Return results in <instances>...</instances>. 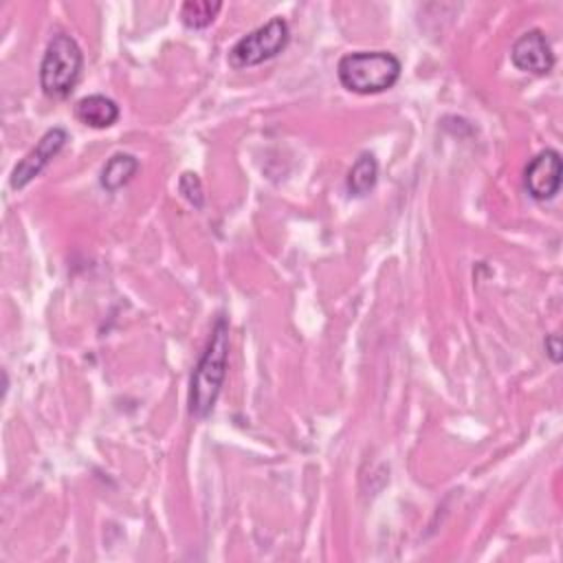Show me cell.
Wrapping results in <instances>:
<instances>
[{
  "instance_id": "3957f363",
  "label": "cell",
  "mask_w": 563,
  "mask_h": 563,
  "mask_svg": "<svg viewBox=\"0 0 563 563\" xmlns=\"http://www.w3.org/2000/svg\"><path fill=\"white\" fill-rule=\"evenodd\" d=\"M81 66L84 55L79 44L66 33L53 35L40 64V86L44 95L53 99H66L79 81Z\"/></svg>"
},
{
  "instance_id": "9c48e42d",
  "label": "cell",
  "mask_w": 563,
  "mask_h": 563,
  "mask_svg": "<svg viewBox=\"0 0 563 563\" xmlns=\"http://www.w3.org/2000/svg\"><path fill=\"white\" fill-rule=\"evenodd\" d=\"M136 172H139V158L128 152H117L103 165L99 183L106 191H117L123 185H128Z\"/></svg>"
},
{
  "instance_id": "ba28073f",
  "label": "cell",
  "mask_w": 563,
  "mask_h": 563,
  "mask_svg": "<svg viewBox=\"0 0 563 563\" xmlns=\"http://www.w3.org/2000/svg\"><path fill=\"white\" fill-rule=\"evenodd\" d=\"M75 117L90 128H108L119 119V106L106 95H88L75 103Z\"/></svg>"
},
{
  "instance_id": "6da1fadb",
  "label": "cell",
  "mask_w": 563,
  "mask_h": 563,
  "mask_svg": "<svg viewBox=\"0 0 563 563\" xmlns=\"http://www.w3.org/2000/svg\"><path fill=\"white\" fill-rule=\"evenodd\" d=\"M227 361H229V323L224 317H218L211 328L209 343L189 378L187 405L194 418L202 420L213 411L227 378Z\"/></svg>"
},
{
  "instance_id": "277c9868",
  "label": "cell",
  "mask_w": 563,
  "mask_h": 563,
  "mask_svg": "<svg viewBox=\"0 0 563 563\" xmlns=\"http://www.w3.org/2000/svg\"><path fill=\"white\" fill-rule=\"evenodd\" d=\"M290 40L288 22L279 15L271 18L266 24L249 31L242 35L229 51V66L231 68H249L262 62L273 59L279 55Z\"/></svg>"
},
{
  "instance_id": "8fae6325",
  "label": "cell",
  "mask_w": 563,
  "mask_h": 563,
  "mask_svg": "<svg viewBox=\"0 0 563 563\" xmlns=\"http://www.w3.org/2000/svg\"><path fill=\"white\" fill-rule=\"evenodd\" d=\"M220 9H222V2H218V0H213V2L211 0H187L180 7V22L187 29H205L216 20Z\"/></svg>"
},
{
  "instance_id": "5b68a950",
  "label": "cell",
  "mask_w": 563,
  "mask_h": 563,
  "mask_svg": "<svg viewBox=\"0 0 563 563\" xmlns=\"http://www.w3.org/2000/svg\"><path fill=\"white\" fill-rule=\"evenodd\" d=\"M68 141V132L64 128H51L40 141L37 145L13 167L11 172V187L13 189H22L26 187L66 145Z\"/></svg>"
},
{
  "instance_id": "8992f818",
  "label": "cell",
  "mask_w": 563,
  "mask_h": 563,
  "mask_svg": "<svg viewBox=\"0 0 563 563\" xmlns=\"http://www.w3.org/2000/svg\"><path fill=\"white\" fill-rule=\"evenodd\" d=\"M561 154L552 147L539 152L526 167L523 185L534 200H552L561 189Z\"/></svg>"
},
{
  "instance_id": "30bf717a",
  "label": "cell",
  "mask_w": 563,
  "mask_h": 563,
  "mask_svg": "<svg viewBox=\"0 0 563 563\" xmlns=\"http://www.w3.org/2000/svg\"><path fill=\"white\" fill-rule=\"evenodd\" d=\"M378 180V161L374 154L363 152L347 174V191L350 196H365L376 187Z\"/></svg>"
},
{
  "instance_id": "4fadbf2b",
  "label": "cell",
  "mask_w": 563,
  "mask_h": 563,
  "mask_svg": "<svg viewBox=\"0 0 563 563\" xmlns=\"http://www.w3.org/2000/svg\"><path fill=\"white\" fill-rule=\"evenodd\" d=\"M545 352H548L552 363H561V339H559L556 332L545 336Z\"/></svg>"
},
{
  "instance_id": "7a4b0ae2",
  "label": "cell",
  "mask_w": 563,
  "mask_h": 563,
  "mask_svg": "<svg viewBox=\"0 0 563 563\" xmlns=\"http://www.w3.org/2000/svg\"><path fill=\"white\" fill-rule=\"evenodd\" d=\"M400 59L387 51L347 53L336 64V75L343 88L358 95L389 90L400 77Z\"/></svg>"
},
{
  "instance_id": "52a82bcc",
  "label": "cell",
  "mask_w": 563,
  "mask_h": 563,
  "mask_svg": "<svg viewBox=\"0 0 563 563\" xmlns=\"http://www.w3.org/2000/svg\"><path fill=\"white\" fill-rule=\"evenodd\" d=\"M510 62L517 70L545 75L554 66V53L543 31L530 29L519 35L510 48Z\"/></svg>"
},
{
  "instance_id": "7c38bea8",
  "label": "cell",
  "mask_w": 563,
  "mask_h": 563,
  "mask_svg": "<svg viewBox=\"0 0 563 563\" xmlns=\"http://www.w3.org/2000/svg\"><path fill=\"white\" fill-rule=\"evenodd\" d=\"M178 189H180V194H183L196 209L202 207L205 194H202V183H200L198 174L185 172V174L180 176V180H178Z\"/></svg>"
}]
</instances>
